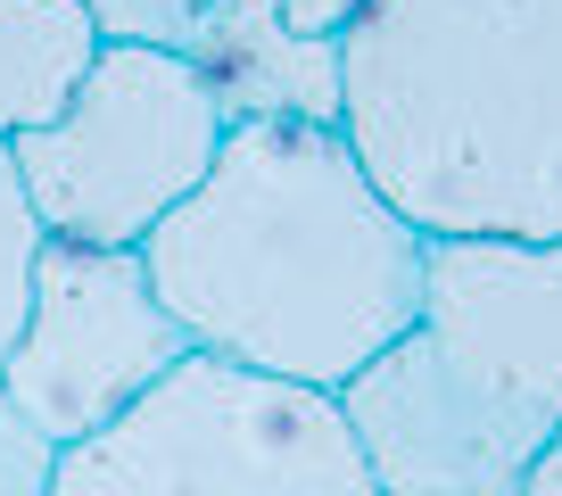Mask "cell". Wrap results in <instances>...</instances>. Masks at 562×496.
Wrapping results in <instances>:
<instances>
[{"instance_id": "cell-1", "label": "cell", "mask_w": 562, "mask_h": 496, "mask_svg": "<svg viewBox=\"0 0 562 496\" xmlns=\"http://www.w3.org/2000/svg\"><path fill=\"white\" fill-rule=\"evenodd\" d=\"M140 266L199 356L339 397L414 323L430 232L339 124H232Z\"/></svg>"}, {"instance_id": "cell-2", "label": "cell", "mask_w": 562, "mask_h": 496, "mask_svg": "<svg viewBox=\"0 0 562 496\" xmlns=\"http://www.w3.org/2000/svg\"><path fill=\"white\" fill-rule=\"evenodd\" d=\"M339 133L430 240H562V0H364Z\"/></svg>"}, {"instance_id": "cell-3", "label": "cell", "mask_w": 562, "mask_h": 496, "mask_svg": "<svg viewBox=\"0 0 562 496\" xmlns=\"http://www.w3.org/2000/svg\"><path fill=\"white\" fill-rule=\"evenodd\" d=\"M339 414L381 496H521L562 439V240H430L414 323Z\"/></svg>"}, {"instance_id": "cell-4", "label": "cell", "mask_w": 562, "mask_h": 496, "mask_svg": "<svg viewBox=\"0 0 562 496\" xmlns=\"http://www.w3.org/2000/svg\"><path fill=\"white\" fill-rule=\"evenodd\" d=\"M58 496H381L331 390L182 356L58 463Z\"/></svg>"}, {"instance_id": "cell-5", "label": "cell", "mask_w": 562, "mask_h": 496, "mask_svg": "<svg viewBox=\"0 0 562 496\" xmlns=\"http://www.w3.org/2000/svg\"><path fill=\"white\" fill-rule=\"evenodd\" d=\"M224 108L182 50L100 42L91 75L50 124L18 133L9 158L50 240L140 248L224 149Z\"/></svg>"}, {"instance_id": "cell-6", "label": "cell", "mask_w": 562, "mask_h": 496, "mask_svg": "<svg viewBox=\"0 0 562 496\" xmlns=\"http://www.w3.org/2000/svg\"><path fill=\"white\" fill-rule=\"evenodd\" d=\"M182 356L199 348L158 298L140 248L42 240L25 331L0 364V397H18L58 447H83L91 430L133 414V397H149Z\"/></svg>"}, {"instance_id": "cell-7", "label": "cell", "mask_w": 562, "mask_h": 496, "mask_svg": "<svg viewBox=\"0 0 562 496\" xmlns=\"http://www.w3.org/2000/svg\"><path fill=\"white\" fill-rule=\"evenodd\" d=\"M182 58L224 124H339V34L290 25L281 0H215Z\"/></svg>"}, {"instance_id": "cell-8", "label": "cell", "mask_w": 562, "mask_h": 496, "mask_svg": "<svg viewBox=\"0 0 562 496\" xmlns=\"http://www.w3.org/2000/svg\"><path fill=\"white\" fill-rule=\"evenodd\" d=\"M100 58L83 0H0V142L50 124Z\"/></svg>"}, {"instance_id": "cell-9", "label": "cell", "mask_w": 562, "mask_h": 496, "mask_svg": "<svg viewBox=\"0 0 562 496\" xmlns=\"http://www.w3.org/2000/svg\"><path fill=\"white\" fill-rule=\"evenodd\" d=\"M42 240H50V232H42L34 199H25V182H18V158H9V142H0V364H9V348H18V331H25Z\"/></svg>"}, {"instance_id": "cell-10", "label": "cell", "mask_w": 562, "mask_h": 496, "mask_svg": "<svg viewBox=\"0 0 562 496\" xmlns=\"http://www.w3.org/2000/svg\"><path fill=\"white\" fill-rule=\"evenodd\" d=\"M100 42H140V50H191L215 0H83Z\"/></svg>"}, {"instance_id": "cell-11", "label": "cell", "mask_w": 562, "mask_h": 496, "mask_svg": "<svg viewBox=\"0 0 562 496\" xmlns=\"http://www.w3.org/2000/svg\"><path fill=\"white\" fill-rule=\"evenodd\" d=\"M58 463H67V447L18 397H0V496H58Z\"/></svg>"}, {"instance_id": "cell-12", "label": "cell", "mask_w": 562, "mask_h": 496, "mask_svg": "<svg viewBox=\"0 0 562 496\" xmlns=\"http://www.w3.org/2000/svg\"><path fill=\"white\" fill-rule=\"evenodd\" d=\"M281 9H290V25H306V34H348V18L364 0H281Z\"/></svg>"}, {"instance_id": "cell-13", "label": "cell", "mask_w": 562, "mask_h": 496, "mask_svg": "<svg viewBox=\"0 0 562 496\" xmlns=\"http://www.w3.org/2000/svg\"><path fill=\"white\" fill-rule=\"evenodd\" d=\"M521 496H562V439H554V455L529 472V488H521Z\"/></svg>"}]
</instances>
